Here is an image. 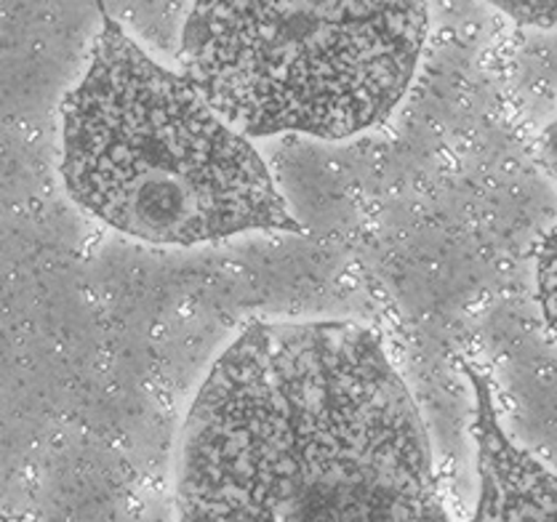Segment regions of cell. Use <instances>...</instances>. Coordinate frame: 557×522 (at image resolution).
<instances>
[{"mask_svg": "<svg viewBox=\"0 0 557 522\" xmlns=\"http://www.w3.org/2000/svg\"><path fill=\"white\" fill-rule=\"evenodd\" d=\"M185 520H446L430 437L371 331L253 323L211 368L182 440Z\"/></svg>", "mask_w": 557, "mask_h": 522, "instance_id": "obj_1", "label": "cell"}, {"mask_svg": "<svg viewBox=\"0 0 557 522\" xmlns=\"http://www.w3.org/2000/svg\"><path fill=\"white\" fill-rule=\"evenodd\" d=\"M102 22L88 73L64 99L70 198L121 233L169 246L251 229L305 233L251 141L104 9Z\"/></svg>", "mask_w": 557, "mask_h": 522, "instance_id": "obj_2", "label": "cell"}, {"mask_svg": "<svg viewBox=\"0 0 557 522\" xmlns=\"http://www.w3.org/2000/svg\"><path fill=\"white\" fill-rule=\"evenodd\" d=\"M424 0H195L182 75L243 136L345 139L408 91Z\"/></svg>", "mask_w": 557, "mask_h": 522, "instance_id": "obj_3", "label": "cell"}, {"mask_svg": "<svg viewBox=\"0 0 557 522\" xmlns=\"http://www.w3.org/2000/svg\"><path fill=\"white\" fill-rule=\"evenodd\" d=\"M465 373L475 387V421L472 435L478 443L480 501L475 520H555V477L523 448H515L502 432L494 408L491 384L475 365L465 363Z\"/></svg>", "mask_w": 557, "mask_h": 522, "instance_id": "obj_4", "label": "cell"}, {"mask_svg": "<svg viewBox=\"0 0 557 522\" xmlns=\"http://www.w3.org/2000/svg\"><path fill=\"white\" fill-rule=\"evenodd\" d=\"M488 3L505 11L509 20L520 25L544 29L555 25V0H488Z\"/></svg>", "mask_w": 557, "mask_h": 522, "instance_id": "obj_5", "label": "cell"}]
</instances>
